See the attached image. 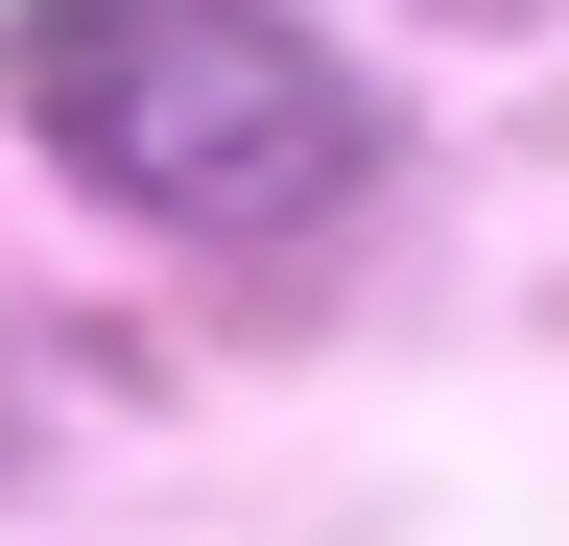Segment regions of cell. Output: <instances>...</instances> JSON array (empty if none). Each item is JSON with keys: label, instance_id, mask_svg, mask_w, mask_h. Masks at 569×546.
I'll list each match as a JSON object with an SVG mask.
<instances>
[{"label": "cell", "instance_id": "1", "mask_svg": "<svg viewBox=\"0 0 569 546\" xmlns=\"http://www.w3.org/2000/svg\"><path fill=\"white\" fill-rule=\"evenodd\" d=\"M0 119L142 238H309L380 167V96L284 0H0Z\"/></svg>", "mask_w": 569, "mask_h": 546}]
</instances>
